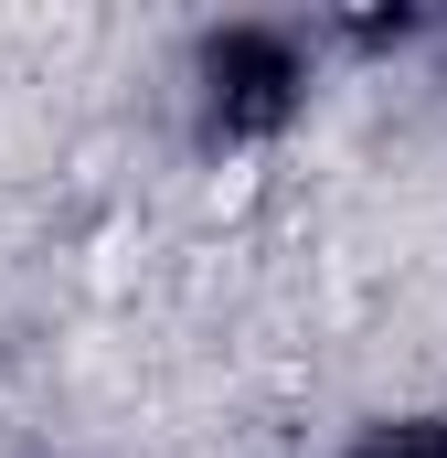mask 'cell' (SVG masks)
I'll return each instance as SVG.
<instances>
[{
	"mask_svg": "<svg viewBox=\"0 0 447 458\" xmlns=\"http://www.w3.org/2000/svg\"><path fill=\"white\" fill-rule=\"evenodd\" d=\"M192 97H203V139H224V149L277 139L299 117V97H309V32H288V21L214 32L203 64H192Z\"/></svg>",
	"mask_w": 447,
	"mask_h": 458,
	"instance_id": "cell-1",
	"label": "cell"
},
{
	"mask_svg": "<svg viewBox=\"0 0 447 458\" xmlns=\"http://www.w3.org/2000/svg\"><path fill=\"white\" fill-rule=\"evenodd\" d=\"M351 458H447V416H373Z\"/></svg>",
	"mask_w": 447,
	"mask_h": 458,
	"instance_id": "cell-2",
	"label": "cell"
}]
</instances>
